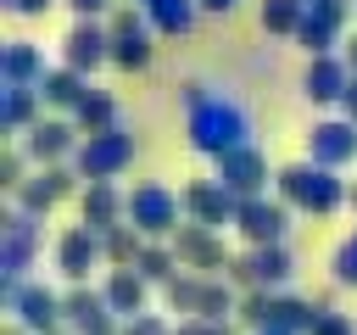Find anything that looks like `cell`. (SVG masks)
Masks as SVG:
<instances>
[{"instance_id":"1","label":"cell","mask_w":357,"mask_h":335,"mask_svg":"<svg viewBox=\"0 0 357 335\" xmlns=\"http://www.w3.org/2000/svg\"><path fill=\"white\" fill-rule=\"evenodd\" d=\"M184 140H190L195 156L218 162L223 151L251 145V112H245L234 95H206V100L184 106Z\"/></svg>"},{"instance_id":"2","label":"cell","mask_w":357,"mask_h":335,"mask_svg":"<svg viewBox=\"0 0 357 335\" xmlns=\"http://www.w3.org/2000/svg\"><path fill=\"white\" fill-rule=\"evenodd\" d=\"M273 190H279V201L290 207V212H307V218H335L340 207H346V179L335 173V168H318V162H290V168H279L273 173Z\"/></svg>"},{"instance_id":"3","label":"cell","mask_w":357,"mask_h":335,"mask_svg":"<svg viewBox=\"0 0 357 335\" xmlns=\"http://www.w3.org/2000/svg\"><path fill=\"white\" fill-rule=\"evenodd\" d=\"M0 307H6L22 329H33V335L67 324V313H61V290H50L45 279H0Z\"/></svg>"},{"instance_id":"4","label":"cell","mask_w":357,"mask_h":335,"mask_svg":"<svg viewBox=\"0 0 357 335\" xmlns=\"http://www.w3.org/2000/svg\"><path fill=\"white\" fill-rule=\"evenodd\" d=\"M178 212H184V195H173L162 179H145V184L128 190V223L145 240H173L178 234Z\"/></svg>"},{"instance_id":"5","label":"cell","mask_w":357,"mask_h":335,"mask_svg":"<svg viewBox=\"0 0 357 335\" xmlns=\"http://www.w3.org/2000/svg\"><path fill=\"white\" fill-rule=\"evenodd\" d=\"M223 274H229L240 290H284L290 274H296V257L284 251V240H279V246H245V251L229 257Z\"/></svg>"},{"instance_id":"6","label":"cell","mask_w":357,"mask_h":335,"mask_svg":"<svg viewBox=\"0 0 357 335\" xmlns=\"http://www.w3.org/2000/svg\"><path fill=\"white\" fill-rule=\"evenodd\" d=\"M134 134H128V123H117V128H100V134H84V145H78V156H73V168L84 173V179H117V173H128L134 168Z\"/></svg>"},{"instance_id":"7","label":"cell","mask_w":357,"mask_h":335,"mask_svg":"<svg viewBox=\"0 0 357 335\" xmlns=\"http://www.w3.org/2000/svg\"><path fill=\"white\" fill-rule=\"evenodd\" d=\"M78 179H84V173H78L73 162H50V168H33V173H28V179H22L11 195H17V207H22V212L50 218V212H56L67 195H78Z\"/></svg>"},{"instance_id":"8","label":"cell","mask_w":357,"mask_h":335,"mask_svg":"<svg viewBox=\"0 0 357 335\" xmlns=\"http://www.w3.org/2000/svg\"><path fill=\"white\" fill-rule=\"evenodd\" d=\"M39 223L45 218H33L22 207L6 212V223H0V279H28V268H33L39 246H45V229Z\"/></svg>"},{"instance_id":"9","label":"cell","mask_w":357,"mask_h":335,"mask_svg":"<svg viewBox=\"0 0 357 335\" xmlns=\"http://www.w3.org/2000/svg\"><path fill=\"white\" fill-rule=\"evenodd\" d=\"M22 140V151L33 156V168H50V162H73L78 156V145H84V128L67 117V112H56V117H39L28 134H17Z\"/></svg>"},{"instance_id":"10","label":"cell","mask_w":357,"mask_h":335,"mask_svg":"<svg viewBox=\"0 0 357 335\" xmlns=\"http://www.w3.org/2000/svg\"><path fill=\"white\" fill-rule=\"evenodd\" d=\"M106 28H112V67H117V73H145L151 56H156V45H151L156 28H151V17H145V11H117Z\"/></svg>"},{"instance_id":"11","label":"cell","mask_w":357,"mask_h":335,"mask_svg":"<svg viewBox=\"0 0 357 335\" xmlns=\"http://www.w3.org/2000/svg\"><path fill=\"white\" fill-rule=\"evenodd\" d=\"M234 229L245 246H279L290 234V207L279 195H245L240 212H234Z\"/></svg>"},{"instance_id":"12","label":"cell","mask_w":357,"mask_h":335,"mask_svg":"<svg viewBox=\"0 0 357 335\" xmlns=\"http://www.w3.org/2000/svg\"><path fill=\"white\" fill-rule=\"evenodd\" d=\"M212 179H223L240 201H245V195H268V156H262V145L251 140V145L223 151V156L212 162Z\"/></svg>"},{"instance_id":"13","label":"cell","mask_w":357,"mask_h":335,"mask_svg":"<svg viewBox=\"0 0 357 335\" xmlns=\"http://www.w3.org/2000/svg\"><path fill=\"white\" fill-rule=\"evenodd\" d=\"M234 212H240V195H234L223 179H195V184H184V218H190V223L234 229Z\"/></svg>"},{"instance_id":"14","label":"cell","mask_w":357,"mask_h":335,"mask_svg":"<svg viewBox=\"0 0 357 335\" xmlns=\"http://www.w3.org/2000/svg\"><path fill=\"white\" fill-rule=\"evenodd\" d=\"M56 268H61V279H67V285H84V279H89V268H106L100 229H89V223L61 229V240H56Z\"/></svg>"},{"instance_id":"15","label":"cell","mask_w":357,"mask_h":335,"mask_svg":"<svg viewBox=\"0 0 357 335\" xmlns=\"http://www.w3.org/2000/svg\"><path fill=\"white\" fill-rule=\"evenodd\" d=\"M307 162H318V168H351L357 162V123L351 117H324V123H312L307 128Z\"/></svg>"},{"instance_id":"16","label":"cell","mask_w":357,"mask_h":335,"mask_svg":"<svg viewBox=\"0 0 357 335\" xmlns=\"http://www.w3.org/2000/svg\"><path fill=\"white\" fill-rule=\"evenodd\" d=\"M61 61L78 67V73L89 78L95 67L112 61V28H106L100 17H78V22L67 28V39H61Z\"/></svg>"},{"instance_id":"17","label":"cell","mask_w":357,"mask_h":335,"mask_svg":"<svg viewBox=\"0 0 357 335\" xmlns=\"http://www.w3.org/2000/svg\"><path fill=\"white\" fill-rule=\"evenodd\" d=\"M173 251H178V262L184 268H195V274H223L229 268V246H223V234L218 229H206V223H178V234H173Z\"/></svg>"},{"instance_id":"18","label":"cell","mask_w":357,"mask_h":335,"mask_svg":"<svg viewBox=\"0 0 357 335\" xmlns=\"http://www.w3.org/2000/svg\"><path fill=\"white\" fill-rule=\"evenodd\" d=\"M61 313L78 335H123V318L106 307V296L95 285H67L61 290Z\"/></svg>"},{"instance_id":"19","label":"cell","mask_w":357,"mask_h":335,"mask_svg":"<svg viewBox=\"0 0 357 335\" xmlns=\"http://www.w3.org/2000/svg\"><path fill=\"white\" fill-rule=\"evenodd\" d=\"M340 28H346V0H307V17L296 28V39H301L307 56H329Z\"/></svg>"},{"instance_id":"20","label":"cell","mask_w":357,"mask_h":335,"mask_svg":"<svg viewBox=\"0 0 357 335\" xmlns=\"http://www.w3.org/2000/svg\"><path fill=\"white\" fill-rule=\"evenodd\" d=\"M346 84H351V67H346V56H307V73H301V95L312 100V106H340V95H346Z\"/></svg>"},{"instance_id":"21","label":"cell","mask_w":357,"mask_h":335,"mask_svg":"<svg viewBox=\"0 0 357 335\" xmlns=\"http://www.w3.org/2000/svg\"><path fill=\"white\" fill-rule=\"evenodd\" d=\"M78 218L89 223V229H117V223H128V195L112 184V179H89L84 190H78Z\"/></svg>"},{"instance_id":"22","label":"cell","mask_w":357,"mask_h":335,"mask_svg":"<svg viewBox=\"0 0 357 335\" xmlns=\"http://www.w3.org/2000/svg\"><path fill=\"white\" fill-rule=\"evenodd\" d=\"M39 117H45V95H39V84H6V89H0V128H6L11 140L28 134Z\"/></svg>"},{"instance_id":"23","label":"cell","mask_w":357,"mask_h":335,"mask_svg":"<svg viewBox=\"0 0 357 335\" xmlns=\"http://www.w3.org/2000/svg\"><path fill=\"white\" fill-rule=\"evenodd\" d=\"M100 296H106V307H112L117 318H134V313H145V302H151V279H145L139 268H112V274L100 279Z\"/></svg>"},{"instance_id":"24","label":"cell","mask_w":357,"mask_h":335,"mask_svg":"<svg viewBox=\"0 0 357 335\" xmlns=\"http://www.w3.org/2000/svg\"><path fill=\"white\" fill-rule=\"evenodd\" d=\"M39 95H45V106H56V112H67V117H73V112H78V100L89 95V78H84L78 67H67V61H61V67H50V73L39 78Z\"/></svg>"},{"instance_id":"25","label":"cell","mask_w":357,"mask_h":335,"mask_svg":"<svg viewBox=\"0 0 357 335\" xmlns=\"http://www.w3.org/2000/svg\"><path fill=\"white\" fill-rule=\"evenodd\" d=\"M50 67H45V50L33 45V39H11L6 45V56H0V78L6 84H39Z\"/></svg>"},{"instance_id":"26","label":"cell","mask_w":357,"mask_h":335,"mask_svg":"<svg viewBox=\"0 0 357 335\" xmlns=\"http://www.w3.org/2000/svg\"><path fill=\"white\" fill-rule=\"evenodd\" d=\"M73 123H78L84 134H100V128H117V123H123V106H117V95H106V89L89 84V95H84L78 112H73Z\"/></svg>"},{"instance_id":"27","label":"cell","mask_w":357,"mask_h":335,"mask_svg":"<svg viewBox=\"0 0 357 335\" xmlns=\"http://www.w3.org/2000/svg\"><path fill=\"white\" fill-rule=\"evenodd\" d=\"M201 290H206V274H195V268H178V274L162 285V302H167L173 313L195 318V313H201Z\"/></svg>"},{"instance_id":"28","label":"cell","mask_w":357,"mask_h":335,"mask_svg":"<svg viewBox=\"0 0 357 335\" xmlns=\"http://www.w3.org/2000/svg\"><path fill=\"white\" fill-rule=\"evenodd\" d=\"M139 11L151 17L156 34H190L195 22V0H139Z\"/></svg>"},{"instance_id":"29","label":"cell","mask_w":357,"mask_h":335,"mask_svg":"<svg viewBox=\"0 0 357 335\" xmlns=\"http://www.w3.org/2000/svg\"><path fill=\"white\" fill-rule=\"evenodd\" d=\"M100 246H106V268H134L139 251H145V234H139L134 223H117V229L100 234Z\"/></svg>"},{"instance_id":"30","label":"cell","mask_w":357,"mask_h":335,"mask_svg":"<svg viewBox=\"0 0 357 335\" xmlns=\"http://www.w3.org/2000/svg\"><path fill=\"white\" fill-rule=\"evenodd\" d=\"M151 285H167L184 262H178V251H173V240H145V251H139V262H134Z\"/></svg>"},{"instance_id":"31","label":"cell","mask_w":357,"mask_h":335,"mask_svg":"<svg viewBox=\"0 0 357 335\" xmlns=\"http://www.w3.org/2000/svg\"><path fill=\"white\" fill-rule=\"evenodd\" d=\"M307 17V0H262V28L268 34H296Z\"/></svg>"},{"instance_id":"32","label":"cell","mask_w":357,"mask_h":335,"mask_svg":"<svg viewBox=\"0 0 357 335\" xmlns=\"http://www.w3.org/2000/svg\"><path fill=\"white\" fill-rule=\"evenodd\" d=\"M329 279H335L340 290H351V285H357V229L329 251Z\"/></svg>"},{"instance_id":"33","label":"cell","mask_w":357,"mask_h":335,"mask_svg":"<svg viewBox=\"0 0 357 335\" xmlns=\"http://www.w3.org/2000/svg\"><path fill=\"white\" fill-rule=\"evenodd\" d=\"M28 162H33V156L22 151V140H6V156H0V184H6V190H17V184L28 179Z\"/></svg>"},{"instance_id":"34","label":"cell","mask_w":357,"mask_h":335,"mask_svg":"<svg viewBox=\"0 0 357 335\" xmlns=\"http://www.w3.org/2000/svg\"><path fill=\"white\" fill-rule=\"evenodd\" d=\"M123 335H173V324L156 313H134V318H123Z\"/></svg>"},{"instance_id":"35","label":"cell","mask_w":357,"mask_h":335,"mask_svg":"<svg viewBox=\"0 0 357 335\" xmlns=\"http://www.w3.org/2000/svg\"><path fill=\"white\" fill-rule=\"evenodd\" d=\"M312 335H357V318H346V313L324 307V313H318V324H312Z\"/></svg>"},{"instance_id":"36","label":"cell","mask_w":357,"mask_h":335,"mask_svg":"<svg viewBox=\"0 0 357 335\" xmlns=\"http://www.w3.org/2000/svg\"><path fill=\"white\" fill-rule=\"evenodd\" d=\"M173 335H234L229 324H218V318H178L173 324Z\"/></svg>"},{"instance_id":"37","label":"cell","mask_w":357,"mask_h":335,"mask_svg":"<svg viewBox=\"0 0 357 335\" xmlns=\"http://www.w3.org/2000/svg\"><path fill=\"white\" fill-rule=\"evenodd\" d=\"M6 11H17V17H39V11H50V0H6Z\"/></svg>"},{"instance_id":"38","label":"cell","mask_w":357,"mask_h":335,"mask_svg":"<svg viewBox=\"0 0 357 335\" xmlns=\"http://www.w3.org/2000/svg\"><path fill=\"white\" fill-rule=\"evenodd\" d=\"M340 117L357 123V73H351V84H346V95H340Z\"/></svg>"},{"instance_id":"39","label":"cell","mask_w":357,"mask_h":335,"mask_svg":"<svg viewBox=\"0 0 357 335\" xmlns=\"http://www.w3.org/2000/svg\"><path fill=\"white\" fill-rule=\"evenodd\" d=\"M67 6H73V11H78V17H100V11H106V6H112V0H67Z\"/></svg>"},{"instance_id":"40","label":"cell","mask_w":357,"mask_h":335,"mask_svg":"<svg viewBox=\"0 0 357 335\" xmlns=\"http://www.w3.org/2000/svg\"><path fill=\"white\" fill-rule=\"evenodd\" d=\"M195 6H201V11H212V17H229L240 0H195Z\"/></svg>"},{"instance_id":"41","label":"cell","mask_w":357,"mask_h":335,"mask_svg":"<svg viewBox=\"0 0 357 335\" xmlns=\"http://www.w3.org/2000/svg\"><path fill=\"white\" fill-rule=\"evenodd\" d=\"M346 67H351V73H357V34H351V39H346Z\"/></svg>"},{"instance_id":"42","label":"cell","mask_w":357,"mask_h":335,"mask_svg":"<svg viewBox=\"0 0 357 335\" xmlns=\"http://www.w3.org/2000/svg\"><path fill=\"white\" fill-rule=\"evenodd\" d=\"M0 335H33V329H22V324H17V318H11V324H6V329H0Z\"/></svg>"},{"instance_id":"43","label":"cell","mask_w":357,"mask_h":335,"mask_svg":"<svg viewBox=\"0 0 357 335\" xmlns=\"http://www.w3.org/2000/svg\"><path fill=\"white\" fill-rule=\"evenodd\" d=\"M346 207H351V212H357V184H351V190H346Z\"/></svg>"},{"instance_id":"44","label":"cell","mask_w":357,"mask_h":335,"mask_svg":"<svg viewBox=\"0 0 357 335\" xmlns=\"http://www.w3.org/2000/svg\"><path fill=\"white\" fill-rule=\"evenodd\" d=\"M45 335H78V329H73V324H61V329H45Z\"/></svg>"},{"instance_id":"45","label":"cell","mask_w":357,"mask_h":335,"mask_svg":"<svg viewBox=\"0 0 357 335\" xmlns=\"http://www.w3.org/2000/svg\"><path fill=\"white\" fill-rule=\"evenodd\" d=\"M251 335H284V329H251Z\"/></svg>"}]
</instances>
